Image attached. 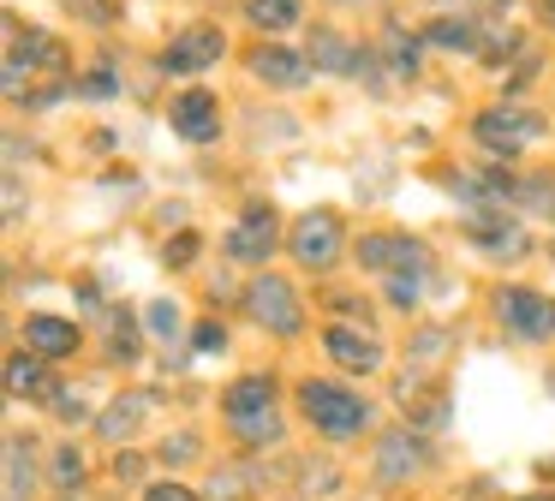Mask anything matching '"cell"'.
<instances>
[{
  "instance_id": "obj_32",
  "label": "cell",
  "mask_w": 555,
  "mask_h": 501,
  "mask_svg": "<svg viewBox=\"0 0 555 501\" xmlns=\"http://www.w3.org/2000/svg\"><path fill=\"white\" fill-rule=\"evenodd\" d=\"M216 346H228V329H216V322H204V329H197V352H216Z\"/></svg>"
},
{
  "instance_id": "obj_21",
  "label": "cell",
  "mask_w": 555,
  "mask_h": 501,
  "mask_svg": "<svg viewBox=\"0 0 555 501\" xmlns=\"http://www.w3.org/2000/svg\"><path fill=\"white\" fill-rule=\"evenodd\" d=\"M514 203L526 215H555V174H526L514 185Z\"/></svg>"
},
{
  "instance_id": "obj_34",
  "label": "cell",
  "mask_w": 555,
  "mask_h": 501,
  "mask_svg": "<svg viewBox=\"0 0 555 501\" xmlns=\"http://www.w3.org/2000/svg\"><path fill=\"white\" fill-rule=\"evenodd\" d=\"M526 501H550V496H526Z\"/></svg>"
},
{
  "instance_id": "obj_18",
  "label": "cell",
  "mask_w": 555,
  "mask_h": 501,
  "mask_svg": "<svg viewBox=\"0 0 555 501\" xmlns=\"http://www.w3.org/2000/svg\"><path fill=\"white\" fill-rule=\"evenodd\" d=\"M49 358H37V352H25V358H7V394L13 400H30V394H49Z\"/></svg>"
},
{
  "instance_id": "obj_31",
  "label": "cell",
  "mask_w": 555,
  "mask_h": 501,
  "mask_svg": "<svg viewBox=\"0 0 555 501\" xmlns=\"http://www.w3.org/2000/svg\"><path fill=\"white\" fill-rule=\"evenodd\" d=\"M185 257H197V239H192V233H180V239L168 245V262H173V269H185Z\"/></svg>"
},
{
  "instance_id": "obj_35",
  "label": "cell",
  "mask_w": 555,
  "mask_h": 501,
  "mask_svg": "<svg viewBox=\"0 0 555 501\" xmlns=\"http://www.w3.org/2000/svg\"><path fill=\"white\" fill-rule=\"evenodd\" d=\"M550 18H555V0H550Z\"/></svg>"
},
{
  "instance_id": "obj_27",
  "label": "cell",
  "mask_w": 555,
  "mask_h": 501,
  "mask_svg": "<svg viewBox=\"0 0 555 501\" xmlns=\"http://www.w3.org/2000/svg\"><path fill=\"white\" fill-rule=\"evenodd\" d=\"M78 90H85V95H96V102H102V95H114L120 84H114V72H108V66H90V78L78 84Z\"/></svg>"
},
{
  "instance_id": "obj_28",
  "label": "cell",
  "mask_w": 555,
  "mask_h": 501,
  "mask_svg": "<svg viewBox=\"0 0 555 501\" xmlns=\"http://www.w3.org/2000/svg\"><path fill=\"white\" fill-rule=\"evenodd\" d=\"M108 329H114V358H120V364H132V322L108 317Z\"/></svg>"
},
{
  "instance_id": "obj_24",
  "label": "cell",
  "mask_w": 555,
  "mask_h": 501,
  "mask_svg": "<svg viewBox=\"0 0 555 501\" xmlns=\"http://www.w3.org/2000/svg\"><path fill=\"white\" fill-rule=\"evenodd\" d=\"M54 484H61V489L85 484V460H78V448H54Z\"/></svg>"
},
{
  "instance_id": "obj_23",
  "label": "cell",
  "mask_w": 555,
  "mask_h": 501,
  "mask_svg": "<svg viewBox=\"0 0 555 501\" xmlns=\"http://www.w3.org/2000/svg\"><path fill=\"white\" fill-rule=\"evenodd\" d=\"M144 322H150V334H156V341H173V334H180V310H173L168 298L144 305Z\"/></svg>"
},
{
  "instance_id": "obj_5",
  "label": "cell",
  "mask_w": 555,
  "mask_h": 501,
  "mask_svg": "<svg viewBox=\"0 0 555 501\" xmlns=\"http://www.w3.org/2000/svg\"><path fill=\"white\" fill-rule=\"evenodd\" d=\"M495 317H502L519 341H550L555 334V305L543 293H531V286H502V293H495Z\"/></svg>"
},
{
  "instance_id": "obj_2",
  "label": "cell",
  "mask_w": 555,
  "mask_h": 501,
  "mask_svg": "<svg viewBox=\"0 0 555 501\" xmlns=\"http://www.w3.org/2000/svg\"><path fill=\"white\" fill-rule=\"evenodd\" d=\"M287 251H293V262H305V269L323 274V269H335L340 251H347V227H340L335 209H311V215H299V221H293Z\"/></svg>"
},
{
  "instance_id": "obj_14",
  "label": "cell",
  "mask_w": 555,
  "mask_h": 501,
  "mask_svg": "<svg viewBox=\"0 0 555 501\" xmlns=\"http://www.w3.org/2000/svg\"><path fill=\"white\" fill-rule=\"evenodd\" d=\"M311 66L317 72H340V78H359L364 48H352L347 36H335V30H317L311 36Z\"/></svg>"
},
{
  "instance_id": "obj_10",
  "label": "cell",
  "mask_w": 555,
  "mask_h": 501,
  "mask_svg": "<svg viewBox=\"0 0 555 501\" xmlns=\"http://www.w3.org/2000/svg\"><path fill=\"white\" fill-rule=\"evenodd\" d=\"M323 352L335 358L340 370H352V376H371V370H383V341H376V334L347 329V322H335V329L323 334Z\"/></svg>"
},
{
  "instance_id": "obj_17",
  "label": "cell",
  "mask_w": 555,
  "mask_h": 501,
  "mask_svg": "<svg viewBox=\"0 0 555 501\" xmlns=\"http://www.w3.org/2000/svg\"><path fill=\"white\" fill-rule=\"evenodd\" d=\"M424 42L460 48V54H478V48H483V24L478 18H430V24H424Z\"/></svg>"
},
{
  "instance_id": "obj_20",
  "label": "cell",
  "mask_w": 555,
  "mask_h": 501,
  "mask_svg": "<svg viewBox=\"0 0 555 501\" xmlns=\"http://www.w3.org/2000/svg\"><path fill=\"white\" fill-rule=\"evenodd\" d=\"M245 18H251L263 36H281V30H293V24H299V0H251V7H245Z\"/></svg>"
},
{
  "instance_id": "obj_4",
  "label": "cell",
  "mask_w": 555,
  "mask_h": 501,
  "mask_svg": "<svg viewBox=\"0 0 555 501\" xmlns=\"http://www.w3.org/2000/svg\"><path fill=\"white\" fill-rule=\"evenodd\" d=\"M472 138L495 155H514V150H526L531 138H543V119L526 114V107H483V114L472 119Z\"/></svg>"
},
{
  "instance_id": "obj_16",
  "label": "cell",
  "mask_w": 555,
  "mask_h": 501,
  "mask_svg": "<svg viewBox=\"0 0 555 501\" xmlns=\"http://www.w3.org/2000/svg\"><path fill=\"white\" fill-rule=\"evenodd\" d=\"M376 60H383V66L395 72L400 84L418 78V42H412V36L400 30V24H388V30H383V42H376Z\"/></svg>"
},
{
  "instance_id": "obj_15",
  "label": "cell",
  "mask_w": 555,
  "mask_h": 501,
  "mask_svg": "<svg viewBox=\"0 0 555 501\" xmlns=\"http://www.w3.org/2000/svg\"><path fill=\"white\" fill-rule=\"evenodd\" d=\"M418 472V441H412V429H395V436H383V453H376V477H388V484H400V477Z\"/></svg>"
},
{
  "instance_id": "obj_33",
  "label": "cell",
  "mask_w": 555,
  "mask_h": 501,
  "mask_svg": "<svg viewBox=\"0 0 555 501\" xmlns=\"http://www.w3.org/2000/svg\"><path fill=\"white\" fill-rule=\"evenodd\" d=\"M66 7H73V12H85L90 24H108V7H102V0H66Z\"/></svg>"
},
{
  "instance_id": "obj_30",
  "label": "cell",
  "mask_w": 555,
  "mask_h": 501,
  "mask_svg": "<svg viewBox=\"0 0 555 501\" xmlns=\"http://www.w3.org/2000/svg\"><path fill=\"white\" fill-rule=\"evenodd\" d=\"M54 412H61V418H85V400H78L73 388H54Z\"/></svg>"
},
{
  "instance_id": "obj_13",
  "label": "cell",
  "mask_w": 555,
  "mask_h": 501,
  "mask_svg": "<svg viewBox=\"0 0 555 501\" xmlns=\"http://www.w3.org/2000/svg\"><path fill=\"white\" fill-rule=\"evenodd\" d=\"M25 346L37 358H66V352H78V322H66V317H30L25 322Z\"/></svg>"
},
{
  "instance_id": "obj_7",
  "label": "cell",
  "mask_w": 555,
  "mask_h": 501,
  "mask_svg": "<svg viewBox=\"0 0 555 501\" xmlns=\"http://www.w3.org/2000/svg\"><path fill=\"white\" fill-rule=\"evenodd\" d=\"M221 54H228V36H221L216 24H185V30L162 48V66L180 72V78H192V72H209Z\"/></svg>"
},
{
  "instance_id": "obj_25",
  "label": "cell",
  "mask_w": 555,
  "mask_h": 501,
  "mask_svg": "<svg viewBox=\"0 0 555 501\" xmlns=\"http://www.w3.org/2000/svg\"><path fill=\"white\" fill-rule=\"evenodd\" d=\"M162 460H168V465H185V460H197V436H192V429H180V436H168V441H162Z\"/></svg>"
},
{
  "instance_id": "obj_29",
  "label": "cell",
  "mask_w": 555,
  "mask_h": 501,
  "mask_svg": "<svg viewBox=\"0 0 555 501\" xmlns=\"http://www.w3.org/2000/svg\"><path fill=\"white\" fill-rule=\"evenodd\" d=\"M144 501H197V496H192V489H180V484H150Z\"/></svg>"
},
{
  "instance_id": "obj_11",
  "label": "cell",
  "mask_w": 555,
  "mask_h": 501,
  "mask_svg": "<svg viewBox=\"0 0 555 501\" xmlns=\"http://www.w3.org/2000/svg\"><path fill=\"white\" fill-rule=\"evenodd\" d=\"M221 412H228V424H245V418H269L275 412V376H240L228 382V394H221Z\"/></svg>"
},
{
  "instance_id": "obj_19",
  "label": "cell",
  "mask_w": 555,
  "mask_h": 501,
  "mask_svg": "<svg viewBox=\"0 0 555 501\" xmlns=\"http://www.w3.org/2000/svg\"><path fill=\"white\" fill-rule=\"evenodd\" d=\"M37 489V465H30V441L13 436L7 441V501H30Z\"/></svg>"
},
{
  "instance_id": "obj_6",
  "label": "cell",
  "mask_w": 555,
  "mask_h": 501,
  "mask_svg": "<svg viewBox=\"0 0 555 501\" xmlns=\"http://www.w3.org/2000/svg\"><path fill=\"white\" fill-rule=\"evenodd\" d=\"M424 262H430V251H424L412 233H364V239H359V269H376V274H418Z\"/></svg>"
},
{
  "instance_id": "obj_9",
  "label": "cell",
  "mask_w": 555,
  "mask_h": 501,
  "mask_svg": "<svg viewBox=\"0 0 555 501\" xmlns=\"http://www.w3.org/2000/svg\"><path fill=\"white\" fill-rule=\"evenodd\" d=\"M168 119L185 143H216L221 138V102L209 90H180L168 107Z\"/></svg>"
},
{
  "instance_id": "obj_1",
  "label": "cell",
  "mask_w": 555,
  "mask_h": 501,
  "mask_svg": "<svg viewBox=\"0 0 555 501\" xmlns=\"http://www.w3.org/2000/svg\"><path fill=\"white\" fill-rule=\"evenodd\" d=\"M299 412L311 418L323 436H359V429H371V400L352 388H340V382H299Z\"/></svg>"
},
{
  "instance_id": "obj_12",
  "label": "cell",
  "mask_w": 555,
  "mask_h": 501,
  "mask_svg": "<svg viewBox=\"0 0 555 501\" xmlns=\"http://www.w3.org/2000/svg\"><path fill=\"white\" fill-rule=\"evenodd\" d=\"M251 72L269 84V90H299L305 72H311V60L293 54V48H275V42H269V48H257V54H251Z\"/></svg>"
},
{
  "instance_id": "obj_26",
  "label": "cell",
  "mask_w": 555,
  "mask_h": 501,
  "mask_svg": "<svg viewBox=\"0 0 555 501\" xmlns=\"http://www.w3.org/2000/svg\"><path fill=\"white\" fill-rule=\"evenodd\" d=\"M418 274H388V298H395V305H418Z\"/></svg>"
},
{
  "instance_id": "obj_8",
  "label": "cell",
  "mask_w": 555,
  "mask_h": 501,
  "mask_svg": "<svg viewBox=\"0 0 555 501\" xmlns=\"http://www.w3.org/2000/svg\"><path fill=\"white\" fill-rule=\"evenodd\" d=\"M221 245H228L233 262H269V257H275V245H281L275 209H269V203H251V209L233 221V233L221 239Z\"/></svg>"
},
{
  "instance_id": "obj_3",
  "label": "cell",
  "mask_w": 555,
  "mask_h": 501,
  "mask_svg": "<svg viewBox=\"0 0 555 501\" xmlns=\"http://www.w3.org/2000/svg\"><path fill=\"white\" fill-rule=\"evenodd\" d=\"M245 310H251V322H263L269 334H299L305 329V305H299L287 274H257V281L245 286Z\"/></svg>"
},
{
  "instance_id": "obj_22",
  "label": "cell",
  "mask_w": 555,
  "mask_h": 501,
  "mask_svg": "<svg viewBox=\"0 0 555 501\" xmlns=\"http://www.w3.org/2000/svg\"><path fill=\"white\" fill-rule=\"evenodd\" d=\"M138 418H144V400H114V412H102L96 429L108 441H120V436H132V429H138Z\"/></svg>"
}]
</instances>
